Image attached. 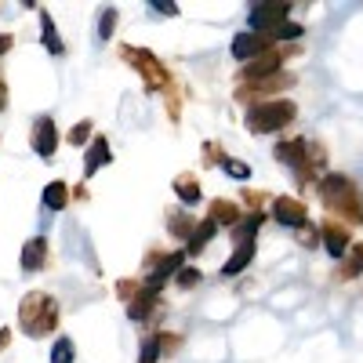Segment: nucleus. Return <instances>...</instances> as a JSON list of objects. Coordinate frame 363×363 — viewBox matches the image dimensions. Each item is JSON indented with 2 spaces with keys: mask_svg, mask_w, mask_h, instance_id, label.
I'll list each match as a JSON object with an SVG mask.
<instances>
[{
  "mask_svg": "<svg viewBox=\"0 0 363 363\" xmlns=\"http://www.w3.org/2000/svg\"><path fill=\"white\" fill-rule=\"evenodd\" d=\"M215 229H218V225L211 222V218H207V222H200V229H193V233H189V251H193V255H200V251L207 247V240L215 236Z\"/></svg>",
  "mask_w": 363,
  "mask_h": 363,
  "instance_id": "18",
  "label": "nucleus"
},
{
  "mask_svg": "<svg viewBox=\"0 0 363 363\" xmlns=\"http://www.w3.org/2000/svg\"><path fill=\"white\" fill-rule=\"evenodd\" d=\"M272 48V37H258V33H240L233 40V58H240V62H251V58H258L262 51Z\"/></svg>",
  "mask_w": 363,
  "mask_h": 363,
  "instance_id": "6",
  "label": "nucleus"
},
{
  "mask_svg": "<svg viewBox=\"0 0 363 363\" xmlns=\"http://www.w3.org/2000/svg\"><path fill=\"white\" fill-rule=\"evenodd\" d=\"M222 167H225L233 178H240V182H244V178L251 174V171H247V164H240V160H222Z\"/></svg>",
  "mask_w": 363,
  "mask_h": 363,
  "instance_id": "28",
  "label": "nucleus"
},
{
  "mask_svg": "<svg viewBox=\"0 0 363 363\" xmlns=\"http://www.w3.org/2000/svg\"><path fill=\"white\" fill-rule=\"evenodd\" d=\"M272 211H277V222L280 225H291V229H306V203H298L291 196H280L277 203H272Z\"/></svg>",
  "mask_w": 363,
  "mask_h": 363,
  "instance_id": "7",
  "label": "nucleus"
},
{
  "mask_svg": "<svg viewBox=\"0 0 363 363\" xmlns=\"http://www.w3.org/2000/svg\"><path fill=\"white\" fill-rule=\"evenodd\" d=\"M58 145V131H55V120L51 116H40L37 120V131H33V149L40 157H51Z\"/></svg>",
  "mask_w": 363,
  "mask_h": 363,
  "instance_id": "10",
  "label": "nucleus"
},
{
  "mask_svg": "<svg viewBox=\"0 0 363 363\" xmlns=\"http://www.w3.org/2000/svg\"><path fill=\"white\" fill-rule=\"evenodd\" d=\"M174 193H178V200H182V203H196V200H200V186H196V178H193V174H182V178L174 182Z\"/></svg>",
  "mask_w": 363,
  "mask_h": 363,
  "instance_id": "17",
  "label": "nucleus"
},
{
  "mask_svg": "<svg viewBox=\"0 0 363 363\" xmlns=\"http://www.w3.org/2000/svg\"><path fill=\"white\" fill-rule=\"evenodd\" d=\"M66 200H69L66 182H51V186L44 189V203H48L51 211H62V207H66Z\"/></svg>",
  "mask_w": 363,
  "mask_h": 363,
  "instance_id": "19",
  "label": "nucleus"
},
{
  "mask_svg": "<svg viewBox=\"0 0 363 363\" xmlns=\"http://www.w3.org/2000/svg\"><path fill=\"white\" fill-rule=\"evenodd\" d=\"M306 142H301V138H294V142H284V145H277V160L280 164H287V167H294L298 174H306Z\"/></svg>",
  "mask_w": 363,
  "mask_h": 363,
  "instance_id": "9",
  "label": "nucleus"
},
{
  "mask_svg": "<svg viewBox=\"0 0 363 363\" xmlns=\"http://www.w3.org/2000/svg\"><path fill=\"white\" fill-rule=\"evenodd\" d=\"M18 320H22V330H26L29 338L48 335V330L55 327V320H58V306H55V298H51V294H44V291L26 294V298H22V306H18Z\"/></svg>",
  "mask_w": 363,
  "mask_h": 363,
  "instance_id": "1",
  "label": "nucleus"
},
{
  "mask_svg": "<svg viewBox=\"0 0 363 363\" xmlns=\"http://www.w3.org/2000/svg\"><path fill=\"white\" fill-rule=\"evenodd\" d=\"M269 37H272V40H294V37H301V26H298V22H284V26L272 29Z\"/></svg>",
  "mask_w": 363,
  "mask_h": 363,
  "instance_id": "24",
  "label": "nucleus"
},
{
  "mask_svg": "<svg viewBox=\"0 0 363 363\" xmlns=\"http://www.w3.org/2000/svg\"><path fill=\"white\" fill-rule=\"evenodd\" d=\"M8 345V330H0V349H4Z\"/></svg>",
  "mask_w": 363,
  "mask_h": 363,
  "instance_id": "34",
  "label": "nucleus"
},
{
  "mask_svg": "<svg viewBox=\"0 0 363 363\" xmlns=\"http://www.w3.org/2000/svg\"><path fill=\"white\" fill-rule=\"evenodd\" d=\"M280 66H284V55H280L277 48H269V51H262L258 58H251V66H244V77L262 80V77H272Z\"/></svg>",
  "mask_w": 363,
  "mask_h": 363,
  "instance_id": "8",
  "label": "nucleus"
},
{
  "mask_svg": "<svg viewBox=\"0 0 363 363\" xmlns=\"http://www.w3.org/2000/svg\"><path fill=\"white\" fill-rule=\"evenodd\" d=\"M4 102H8V87H4V80H0V109H4Z\"/></svg>",
  "mask_w": 363,
  "mask_h": 363,
  "instance_id": "33",
  "label": "nucleus"
},
{
  "mask_svg": "<svg viewBox=\"0 0 363 363\" xmlns=\"http://www.w3.org/2000/svg\"><path fill=\"white\" fill-rule=\"evenodd\" d=\"M211 222H215V225H236L240 222V207L233 203V200H215V203H211Z\"/></svg>",
  "mask_w": 363,
  "mask_h": 363,
  "instance_id": "16",
  "label": "nucleus"
},
{
  "mask_svg": "<svg viewBox=\"0 0 363 363\" xmlns=\"http://www.w3.org/2000/svg\"><path fill=\"white\" fill-rule=\"evenodd\" d=\"M102 164H109V142H106V138H95V142H91V149H87L84 171H87V174H95Z\"/></svg>",
  "mask_w": 363,
  "mask_h": 363,
  "instance_id": "15",
  "label": "nucleus"
},
{
  "mask_svg": "<svg viewBox=\"0 0 363 363\" xmlns=\"http://www.w3.org/2000/svg\"><path fill=\"white\" fill-rule=\"evenodd\" d=\"M87 138H91V124H87V120H80V124L69 131V142H73V145H80V142H87Z\"/></svg>",
  "mask_w": 363,
  "mask_h": 363,
  "instance_id": "27",
  "label": "nucleus"
},
{
  "mask_svg": "<svg viewBox=\"0 0 363 363\" xmlns=\"http://www.w3.org/2000/svg\"><path fill=\"white\" fill-rule=\"evenodd\" d=\"M157 356H160V338H149L142 345V363H157Z\"/></svg>",
  "mask_w": 363,
  "mask_h": 363,
  "instance_id": "25",
  "label": "nucleus"
},
{
  "mask_svg": "<svg viewBox=\"0 0 363 363\" xmlns=\"http://www.w3.org/2000/svg\"><path fill=\"white\" fill-rule=\"evenodd\" d=\"M48 258V240L44 236H33V240H26V247H22V269L26 272H37Z\"/></svg>",
  "mask_w": 363,
  "mask_h": 363,
  "instance_id": "12",
  "label": "nucleus"
},
{
  "mask_svg": "<svg viewBox=\"0 0 363 363\" xmlns=\"http://www.w3.org/2000/svg\"><path fill=\"white\" fill-rule=\"evenodd\" d=\"M294 102H287V99H280V102H262V106H255L251 113H247V128L255 131V135H265V131H280L284 124H291L294 120Z\"/></svg>",
  "mask_w": 363,
  "mask_h": 363,
  "instance_id": "3",
  "label": "nucleus"
},
{
  "mask_svg": "<svg viewBox=\"0 0 363 363\" xmlns=\"http://www.w3.org/2000/svg\"><path fill=\"white\" fill-rule=\"evenodd\" d=\"M51 363H73V342H69V338H58V342H55Z\"/></svg>",
  "mask_w": 363,
  "mask_h": 363,
  "instance_id": "23",
  "label": "nucleus"
},
{
  "mask_svg": "<svg viewBox=\"0 0 363 363\" xmlns=\"http://www.w3.org/2000/svg\"><path fill=\"white\" fill-rule=\"evenodd\" d=\"M255 258V240H244L236 251H233V258L225 262V269H222V277H240V272L247 269V262Z\"/></svg>",
  "mask_w": 363,
  "mask_h": 363,
  "instance_id": "13",
  "label": "nucleus"
},
{
  "mask_svg": "<svg viewBox=\"0 0 363 363\" xmlns=\"http://www.w3.org/2000/svg\"><path fill=\"white\" fill-rule=\"evenodd\" d=\"M258 225H262V215H247L244 222H236V229H233V236L244 244V240H251L255 233H258Z\"/></svg>",
  "mask_w": 363,
  "mask_h": 363,
  "instance_id": "22",
  "label": "nucleus"
},
{
  "mask_svg": "<svg viewBox=\"0 0 363 363\" xmlns=\"http://www.w3.org/2000/svg\"><path fill=\"white\" fill-rule=\"evenodd\" d=\"M287 15H291V4H280V0H272V4H255V8H251V15H247L251 33L269 37L277 26H284V22H287Z\"/></svg>",
  "mask_w": 363,
  "mask_h": 363,
  "instance_id": "4",
  "label": "nucleus"
},
{
  "mask_svg": "<svg viewBox=\"0 0 363 363\" xmlns=\"http://www.w3.org/2000/svg\"><path fill=\"white\" fill-rule=\"evenodd\" d=\"M182 262H186V255L182 251H174V255H167L164 262H160V269H153L149 272V291H157L167 277H174V269H182Z\"/></svg>",
  "mask_w": 363,
  "mask_h": 363,
  "instance_id": "14",
  "label": "nucleus"
},
{
  "mask_svg": "<svg viewBox=\"0 0 363 363\" xmlns=\"http://www.w3.org/2000/svg\"><path fill=\"white\" fill-rule=\"evenodd\" d=\"M113 26H116V11L109 8V11H102V18H99V37H109Z\"/></svg>",
  "mask_w": 363,
  "mask_h": 363,
  "instance_id": "26",
  "label": "nucleus"
},
{
  "mask_svg": "<svg viewBox=\"0 0 363 363\" xmlns=\"http://www.w3.org/2000/svg\"><path fill=\"white\" fill-rule=\"evenodd\" d=\"M196 280H200V272H196V269H186V272L178 277V284H182V287H193Z\"/></svg>",
  "mask_w": 363,
  "mask_h": 363,
  "instance_id": "31",
  "label": "nucleus"
},
{
  "mask_svg": "<svg viewBox=\"0 0 363 363\" xmlns=\"http://www.w3.org/2000/svg\"><path fill=\"white\" fill-rule=\"evenodd\" d=\"M320 196L330 211H345L349 222H363V200H359V189L345 174H330L320 182Z\"/></svg>",
  "mask_w": 363,
  "mask_h": 363,
  "instance_id": "2",
  "label": "nucleus"
},
{
  "mask_svg": "<svg viewBox=\"0 0 363 363\" xmlns=\"http://www.w3.org/2000/svg\"><path fill=\"white\" fill-rule=\"evenodd\" d=\"M153 306H157V291H142L138 301H131V316H135V320H145Z\"/></svg>",
  "mask_w": 363,
  "mask_h": 363,
  "instance_id": "21",
  "label": "nucleus"
},
{
  "mask_svg": "<svg viewBox=\"0 0 363 363\" xmlns=\"http://www.w3.org/2000/svg\"><path fill=\"white\" fill-rule=\"evenodd\" d=\"M124 58H131V62H135V69L145 77V84L149 87H164L167 84V77L157 69V58L153 55H149V51H135V48H124Z\"/></svg>",
  "mask_w": 363,
  "mask_h": 363,
  "instance_id": "5",
  "label": "nucleus"
},
{
  "mask_svg": "<svg viewBox=\"0 0 363 363\" xmlns=\"http://www.w3.org/2000/svg\"><path fill=\"white\" fill-rule=\"evenodd\" d=\"M40 26H44V48H48L51 55H62V40H58V29H55L51 15H44V18H40Z\"/></svg>",
  "mask_w": 363,
  "mask_h": 363,
  "instance_id": "20",
  "label": "nucleus"
},
{
  "mask_svg": "<svg viewBox=\"0 0 363 363\" xmlns=\"http://www.w3.org/2000/svg\"><path fill=\"white\" fill-rule=\"evenodd\" d=\"M171 233H174V236H186V233H189V215H178V218L171 222Z\"/></svg>",
  "mask_w": 363,
  "mask_h": 363,
  "instance_id": "29",
  "label": "nucleus"
},
{
  "mask_svg": "<svg viewBox=\"0 0 363 363\" xmlns=\"http://www.w3.org/2000/svg\"><path fill=\"white\" fill-rule=\"evenodd\" d=\"M8 48H11V37H4V33H0V55H4Z\"/></svg>",
  "mask_w": 363,
  "mask_h": 363,
  "instance_id": "32",
  "label": "nucleus"
},
{
  "mask_svg": "<svg viewBox=\"0 0 363 363\" xmlns=\"http://www.w3.org/2000/svg\"><path fill=\"white\" fill-rule=\"evenodd\" d=\"M153 8L160 15H178V4H171V0H153Z\"/></svg>",
  "mask_w": 363,
  "mask_h": 363,
  "instance_id": "30",
  "label": "nucleus"
},
{
  "mask_svg": "<svg viewBox=\"0 0 363 363\" xmlns=\"http://www.w3.org/2000/svg\"><path fill=\"white\" fill-rule=\"evenodd\" d=\"M320 236H323V247H327V255H330V258H342V255L349 251V233H345L342 225L327 222V225L320 229Z\"/></svg>",
  "mask_w": 363,
  "mask_h": 363,
  "instance_id": "11",
  "label": "nucleus"
}]
</instances>
